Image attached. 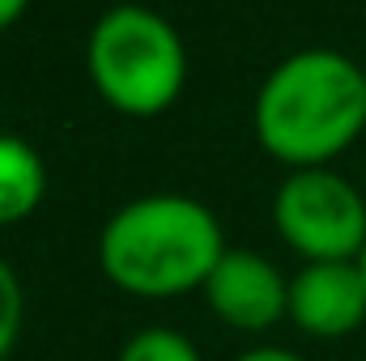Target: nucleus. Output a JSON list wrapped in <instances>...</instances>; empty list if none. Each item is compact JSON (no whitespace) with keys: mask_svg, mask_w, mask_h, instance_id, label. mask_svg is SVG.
Masks as SVG:
<instances>
[{"mask_svg":"<svg viewBox=\"0 0 366 361\" xmlns=\"http://www.w3.org/2000/svg\"><path fill=\"white\" fill-rule=\"evenodd\" d=\"M358 268H362V276H366V247H362V255H358Z\"/></svg>","mask_w":366,"mask_h":361,"instance_id":"nucleus-12","label":"nucleus"},{"mask_svg":"<svg viewBox=\"0 0 366 361\" xmlns=\"http://www.w3.org/2000/svg\"><path fill=\"white\" fill-rule=\"evenodd\" d=\"M234 361H307V357H298V353H290V349H273V345H260V349H247V353H239Z\"/></svg>","mask_w":366,"mask_h":361,"instance_id":"nucleus-10","label":"nucleus"},{"mask_svg":"<svg viewBox=\"0 0 366 361\" xmlns=\"http://www.w3.org/2000/svg\"><path fill=\"white\" fill-rule=\"evenodd\" d=\"M115 361H204V357L175 327H141L137 336H128V345L119 349Z\"/></svg>","mask_w":366,"mask_h":361,"instance_id":"nucleus-8","label":"nucleus"},{"mask_svg":"<svg viewBox=\"0 0 366 361\" xmlns=\"http://www.w3.org/2000/svg\"><path fill=\"white\" fill-rule=\"evenodd\" d=\"M273 225L307 264L358 260L366 247V200L337 171H294L273 195Z\"/></svg>","mask_w":366,"mask_h":361,"instance_id":"nucleus-4","label":"nucleus"},{"mask_svg":"<svg viewBox=\"0 0 366 361\" xmlns=\"http://www.w3.org/2000/svg\"><path fill=\"white\" fill-rule=\"evenodd\" d=\"M200 293L234 332H269L290 319V280L260 251H226Z\"/></svg>","mask_w":366,"mask_h":361,"instance_id":"nucleus-5","label":"nucleus"},{"mask_svg":"<svg viewBox=\"0 0 366 361\" xmlns=\"http://www.w3.org/2000/svg\"><path fill=\"white\" fill-rule=\"evenodd\" d=\"M26 4H30V0H0V30H9L13 21H21Z\"/></svg>","mask_w":366,"mask_h":361,"instance_id":"nucleus-11","label":"nucleus"},{"mask_svg":"<svg viewBox=\"0 0 366 361\" xmlns=\"http://www.w3.org/2000/svg\"><path fill=\"white\" fill-rule=\"evenodd\" d=\"M21 319H26V293L21 280L9 260H0V361L13 353L17 336H21Z\"/></svg>","mask_w":366,"mask_h":361,"instance_id":"nucleus-9","label":"nucleus"},{"mask_svg":"<svg viewBox=\"0 0 366 361\" xmlns=\"http://www.w3.org/2000/svg\"><path fill=\"white\" fill-rule=\"evenodd\" d=\"M366 128V73L341 51L311 47L277 64L256 93V136L290 171H320Z\"/></svg>","mask_w":366,"mask_h":361,"instance_id":"nucleus-1","label":"nucleus"},{"mask_svg":"<svg viewBox=\"0 0 366 361\" xmlns=\"http://www.w3.org/2000/svg\"><path fill=\"white\" fill-rule=\"evenodd\" d=\"M86 60L94 90L119 115H162L187 81L183 39L141 4H115L94 21Z\"/></svg>","mask_w":366,"mask_h":361,"instance_id":"nucleus-3","label":"nucleus"},{"mask_svg":"<svg viewBox=\"0 0 366 361\" xmlns=\"http://www.w3.org/2000/svg\"><path fill=\"white\" fill-rule=\"evenodd\" d=\"M47 195V166L21 136H0V225L26 221Z\"/></svg>","mask_w":366,"mask_h":361,"instance_id":"nucleus-7","label":"nucleus"},{"mask_svg":"<svg viewBox=\"0 0 366 361\" xmlns=\"http://www.w3.org/2000/svg\"><path fill=\"white\" fill-rule=\"evenodd\" d=\"M217 217L192 195H141L115 208L98 234V268L132 298H183L226 255Z\"/></svg>","mask_w":366,"mask_h":361,"instance_id":"nucleus-2","label":"nucleus"},{"mask_svg":"<svg viewBox=\"0 0 366 361\" xmlns=\"http://www.w3.org/2000/svg\"><path fill=\"white\" fill-rule=\"evenodd\" d=\"M290 323L315 340L354 336L366 323V276L358 260L302 264L290 276Z\"/></svg>","mask_w":366,"mask_h":361,"instance_id":"nucleus-6","label":"nucleus"}]
</instances>
